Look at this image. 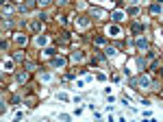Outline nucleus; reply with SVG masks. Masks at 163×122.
I'll return each mask as SVG.
<instances>
[{"mask_svg": "<svg viewBox=\"0 0 163 122\" xmlns=\"http://www.w3.org/2000/svg\"><path fill=\"white\" fill-rule=\"evenodd\" d=\"M26 79H28L26 72H20V74H17V83H26Z\"/></svg>", "mask_w": 163, "mask_h": 122, "instance_id": "4468645a", "label": "nucleus"}, {"mask_svg": "<svg viewBox=\"0 0 163 122\" xmlns=\"http://www.w3.org/2000/svg\"><path fill=\"white\" fill-rule=\"evenodd\" d=\"M107 35H111V37H122V29L115 26V24H111V26H107Z\"/></svg>", "mask_w": 163, "mask_h": 122, "instance_id": "f03ea898", "label": "nucleus"}, {"mask_svg": "<svg viewBox=\"0 0 163 122\" xmlns=\"http://www.w3.org/2000/svg\"><path fill=\"white\" fill-rule=\"evenodd\" d=\"M157 2H159V5H163V0H157Z\"/></svg>", "mask_w": 163, "mask_h": 122, "instance_id": "393cba45", "label": "nucleus"}, {"mask_svg": "<svg viewBox=\"0 0 163 122\" xmlns=\"http://www.w3.org/2000/svg\"><path fill=\"white\" fill-rule=\"evenodd\" d=\"M91 18H107V11L104 9H100V7H91Z\"/></svg>", "mask_w": 163, "mask_h": 122, "instance_id": "20e7f679", "label": "nucleus"}, {"mask_svg": "<svg viewBox=\"0 0 163 122\" xmlns=\"http://www.w3.org/2000/svg\"><path fill=\"white\" fill-rule=\"evenodd\" d=\"M57 2H59V5H65V2H67V0H57Z\"/></svg>", "mask_w": 163, "mask_h": 122, "instance_id": "b1692460", "label": "nucleus"}, {"mask_svg": "<svg viewBox=\"0 0 163 122\" xmlns=\"http://www.w3.org/2000/svg\"><path fill=\"white\" fill-rule=\"evenodd\" d=\"M76 24H78L81 29H87V26H89V20H87V18H78V20H76Z\"/></svg>", "mask_w": 163, "mask_h": 122, "instance_id": "9d476101", "label": "nucleus"}, {"mask_svg": "<svg viewBox=\"0 0 163 122\" xmlns=\"http://www.w3.org/2000/svg\"><path fill=\"white\" fill-rule=\"evenodd\" d=\"M2 68H5L7 72H11V70H13V63H11V61H5V63H2Z\"/></svg>", "mask_w": 163, "mask_h": 122, "instance_id": "a211bd4d", "label": "nucleus"}, {"mask_svg": "<svg viewBox=\"0 0 163 122\" xmlns=\"http://www.w3.org/2000/svg\"><path fill=\"white\" fill-rule=\"evenodd\" d=\"M150 11H152V13H154V15H159V13H161V11H163V7H161V5H159V2H157V5H152V7H150Z\"/></svg>", "mask_w": 163, "mask_h": 122, "instance_id": "f8f14e48", "label": "nucleus"}, {"mask_svg": "<svg viewBox=\"0 0 163 122\" xmlns=\"http://www.w3.org/2000/svg\"><path fill=\"white\" fill-rule=\"evenodd\" d=\"M128 85L131 87H135V89H146L148 85H150V79L144 74V77H137V79H131L128 81Z\"/></svg>", "mask_w": 163, "mask_h": 122, "instance_id": "f257e3e1", "label": "nucleus"}, {"mask_svg": "<svg viewBox=\"0 0 163 122\" xmlns=\"http://www.w3.org/2000/svg\"><path fill=\"white\" fill-rule=\"evenodd\" d=\"M52 2V0H37V5H41V7H48Z\"/></svg>", "mask_w": 163, "mask_h": 122, "instance_id": "412c9836", "label": "nucleus"}, {"mask_svg": "<svg viewBox=\"0 0 163 122\" xmlns=\"http://www.w3.org/2000/svg\"><path fill=\"white\" fill-rule=\"evenodd\" d=\"M104 55H107V57H115V55H118V50H115V48H111V46H109L107 50H104Z\"/></svg>", "mask_w": 163, "mask_h": 122, "instance_id": "2eb2a0df", "label": "nucleus"}, {"mask_svg": "<svg viewBox=\"0 0 163 122\" xmlns=\"http://www.w3.org/2000/svg\"><path fill=\"white\" fill-rule=\"evenodd\" d=\"M35 44H37V46H46V44H48V37H46V35H37Z\"/></svg>", "mask_w": 163, "mask_h": 122, "instance_id": "1a4fd4ad", "label": "nucleus"}, {"mask_svg": "<svg viewBox=\"0 0 163 122\" xmlns=\"http://www.w3.org/2000/svg\"><path fill=\"white\" fill-rule=\"evenodd\" d=\"M70 59H72L74 63H78V61H83V59H85V53H72V57H70Z\"/></svg>", "mask_w": 163, "mask_h": 122, "instance_id": "0eeeda50", "label": "nucleus"}, {"mask_svg": "<svg viewBox=\"0 0 163 122\" xmlns=\"http://www.w3.org/2000/svg\"><path fill=\"white\" fill-rule=\"evenodd\" d=\"M104 2H109V0H104Z\"/></svg>", "mask_w": 163, "mask_h": 122, "instance_id": "a878e982", "label": "nucleus"}, {"mask_svg": "<svg viewBox=\"0 0 163 122\" xmlns=\"http://www.w3.org/2000/svg\"><path fill=\"white\" fill-rule=\"evenodd\" d=\"M137 68L144 70V68H146V61H144V59H137Z\"/></svg>", "mask_w": 163, "mask_h": 122, "instance_id": "aec40b11", "label": "nucleus"}, {"mask_svg": "<svg viewBox=\"0 0 163 122\" xmlns=\"http://www.w3.org/2000/svg\"><path fill=\"white\" fill-rule=\"evenodd\" d=\"M137 13H139L137 7H131V9H128V15H137Z\"/></svg>", "mask_w": 163, "mask_h": 122, "instance_id": "4be33fe9", "label": "nucleus"}, {"mask_svg": "<svg viewBox=\"0 0 163 122\" xmlns=\"http://www.w3.org/2000/svg\"><path fill=\"white\" fill-rule=\"evenodd\" d=\"M24 59V53H15V61H22Z\"/></svg>", "mask_w": 163, "mask_h": 122, "instance_id": "5701e85b", "label": "nucleus"}, {"mask_svg": "<svg viewBox=\"0 0 163 122\" xmlns=\"http://www.w3.org/2000/svg\"><path fill=\"white\" fill-rule=\"evenodd\" d=\"M35 5H37V0H26L24 5H20V11H31Z\"/></svg>", "mask_w": 163, "mask_h": 122, "instance_id": "39448f33", "label": "nucleus"}, {"mask_svg": "<svg viewBox=\"0 0 163 122\" xmlns=\"http://www.w3.org/2000/svg\"><path fill=\"white\" fill-rule=\"evenodd\" d=\"M11 26H13L11 20H5V22H2V29H11Z\"/></svg>", "mask_w": 163, "mask_h": 122, "instance_id": "6ab92c4d", "label": "nucleus"}, {"mask_svg": "<svg viewBox=\"0 0 163 122\" xmlns=\"http://www.w3.org/2000/svg\"><path fill=\"white\" fill-rule=\"evenodd\" d=\"M137 48H139V50H148V41H146L144 37H139V39H137Z\"/></svg>", "mask_w": 163, "mask_h": 122, "instance_id": "423d86ee", "label": "nucleus"}, {"mask_svg": "<svg viewBox=\"0 0 163 122\" xmlns=\"http://www.w3.org/2000/svg\"><path fill=\"white\" fill-rule=\"evenodd\" d=\"M65 63H67V61H65L63 57H52V59H50V65H52V68H59V70H63Z\"/></svg>", "mask_w": 163, "mask_h": 122, "instance_id": "7ed1b4c3", "label": "nucleus"}, {"mask_svg": "<svg viewBox=\"0 0 163 122\" xmlns=\"http://www.w3.org/2000/svg\"><path fill=\"white\" fill-rule=\"evenodd\" d=\"M142 31H144L142 24H133V33H142Z\"/></svg>", "mask_w": 163, "mask_h": 122, "instance_id": "f3484780", "label": "nucleus"}, {"mask_svg": "<svg viewBox=\"0 0 163 122\" xmlns=\"http://www.w3.org/2000/svg\"><path fill=\"white\" fill-rule=\"evenodd\" d=\"M28 29H31L33 33H37V31L41 29V20H37V22H31V24H28Z\"/></svg>", "mask_w": 163, "mask_h": 122, "instance_id": "6e6552de", "label": "nucleus"}, {"mask_svg": "<svg viewBox=\"0 0 163 122\" xmlns=\"http://www.w3.org/2000/svg\"><path fill=\"white\" fill-rule=\"evenodd\" d=\"M11 11H13V7H11V5H7V2H5V5H2V13H5V15H7V13H11Z\"/></svg>", "mask_w": 163, "mask_h": 122, "instance_id": "dca6fc26", "label": "nucleus"}, {"mask_svg": "<svg viewBox=\"0 0 163 122\" xmlns=\"http://www.w3.org/2000/svg\"><path fill=\"white\" fill-rule=\"evenodd\" d=\"M15 41H17L20 46H26V41H28V37H26V35H15Z\"/></svg>", "mask_w": 163, "mask_h": 122, "instance_id": "9b49d317", "label": "nucleus"}, {"mask_svg": "<svg viewBox=\"0 0 163 122\" xmlns=\"http://www.w3.org/2000/svg\"><path fill=\"white\" fill-rule=\"evenodd\" d=\"M111 18H113L115 22H122V20H124V13H122V11H115V13H113Z\"/></svg>", "mask_w": 163, "mask_h": 122, "instance_id": "ddd939ff", "label": "nucleus"}]
</instances>
